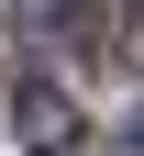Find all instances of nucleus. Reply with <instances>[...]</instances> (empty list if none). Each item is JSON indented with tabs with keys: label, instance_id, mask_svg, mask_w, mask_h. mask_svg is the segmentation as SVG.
<instances>
[{
	"label": "nucleus",
	"instance_id": "obj_1",
	"mask_svg": "<svg viewBox=\"0 0 144 156\" xmlns=\"http://www.w3.org/2000/svg\"><path fill=\"white\" fill-rule=\"evenodd\" d=\"M11 123H22L33 145H67L78 134V101L55 89V78H11Z\"/></svg>",
	"mask_w": 144,
	"mask_h": 156
},
{
	"label": "nucleus",
	"instance_id": "obj_2",
	"mask_svg": "<svg viewBox=\"0 0 144 156\" xmlns=\"http://www.w3.org/2000/svg\"><path fill=\"white\" fill-rule=\"evenodd\" d=\"M11 34H33V45H89V0H22Z\"/></svg>",
	"mask_w": 144,
	"mask_h": 156
},
{
	"label": "nucleus",
	"instance_id": "obj_3",
	"mask_svg": "<svg viewBox=\"0 0 144 156\" xmlns=\"http://www.w3.org/2000/svg\"><path fill=\"white\" fill-rule=\"evenodd\" d=\"M45 156H100V145H45Z\"/></svg>",
	"mask_w": 144,
	"mask_h": 156
},
{
	"label": "nucleus",
	"instance_id": "obj_4",
	"mask_svg": "<svg viewBox=\"0 0 144 156\" xmlns=\"http://www.w3.org/2000/svg\"><path fill=\"white\" fill-rule=\"evenodd\" d=\"M133 145H144V101H133Z\"/></svg>",
	"mask_w": 144,
	"mask_h": 156
}]
</instances>
